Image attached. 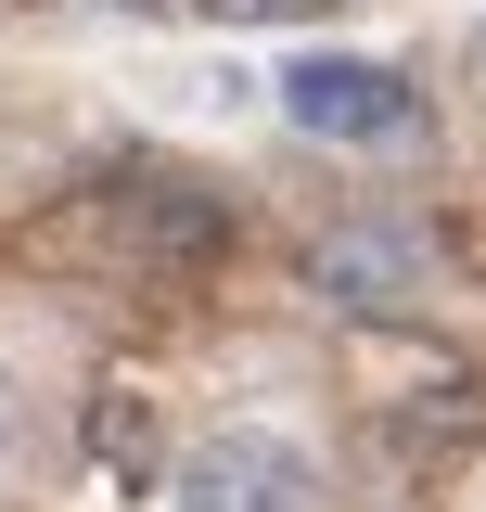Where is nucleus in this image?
<instances>
[{
    "label": "nucleus",
    "instance_id": "1",
    "mask_svg": "<svg viewBox=\"0 0 486 512\" xmlns=\"http://www.w3.org/2000/svg\"><path fill=\"white\" fill-rule=\"evenodd\" d=\"M307 295L346 320H397L435 295V231L423 218H397V205H359V218H333V231H307Z\"/></svg>",
    "mask_w": 486,
    "mask_h": 512
},
{
    "label": "nucleus",
    "instance_id": "2",
    "mask_svg": "<svg viewBox=\"0 0 486 512\" xmlns=\"http://www.w3.org/2000/svg\"><path fill=\"white\" fill-rule=\"evenodd\" d=\"M282 103H295L307 141H346V154H371V141H410V116H423V90H410L397 64H371V52H295Z\"/></svg>",
    "mask_w": 486,
    "mask_h": 512
},
{
    "label": "nucleus",
    "instance_id": "3",
    "mask_svg": "<svg viewBox=\"0 0 486 512\" xmlns=\"http://www.w3.org/2000/svg\"><path fill=\"white\" fill-rule=\"evenodd\" d=\"M180 512H320V474L282 436H205L180 461Z\"/></svg>",
    "mask_w": 486,
    "mask_h": 512
},
{
    "label": "nucleus",
    "instance_id": "4",
    "mask_svg": "<svg viewBox=\"0 0 486 512\" xmlns=\"http://www.w3.org/2000/svg\"><path fill=\"white\" fill-rule=\"evenodd\" d=\"M205 26H307V13H333V0H192Z\"/></svg>",
    "mask_w": 486,
    "mask_h": 512
},
{
    "label": "nucleus",
    "instance_id": "5",
    "mask_svg": "<svg viewBox=\"0 0 486 512\" xmlns=\"http://www.w3.org/2000/svg\"><path fill=\"white\" fill-rule=\"evenodd\" d=\"M90 448H103L116 474H141V461H154V436H141V410H116V397H103V423H90Z\"/></svg>",
    "mask_w": 486,
    "mask_h": 512
},
{
    "label": "nucleus",
    "instance_id": "6",
    "mask_svg": "<svg viewBox=\"0 0 486 512\" xmlns=\"http://www.w3.org/2000/svg\"><path fill=\"white\" fill-rule=\"evenodd\" d=\"M13 448H26V384L0 372V461H13Z\"/></svg>",
    "mask_w": 486,
    "mask_h": 512
},
{
    "label": "nucleus",
    "instance_id": "7",
    "mask_svg": "<svg viewBox=\"0 0 486 512\" xmlns=\"http://www.w3.org/2000/svg\"><path fill=\"white\" fill-rule=\"evenodd\" d=\"M128 13H154V0H128Z\"/></svg>",
    "mask_w": 486,
    "mask_h": 512
}]
</instances>
